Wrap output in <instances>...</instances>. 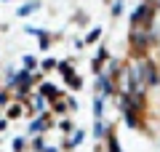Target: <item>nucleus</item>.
Masks as SVG:
<instances>
[{"label":"nucleus","mask_w":160,"mask_h":152,"mask_svg":"<svg viewBox=\"0 0 160 152\" xmlns=\"http://www.w3.org/2000/svg\"><path fill=\"white\" fill-rule=\"evenodd\" d=\"M131 24H133V29H147L152 24V6H149L147 0L139 3V8L131 13Z\"/></svg>","instance_id":"obj_1"},{"label":"nucleus","mask_w":160,"mask_h":152,"mask_svg":"<svg viewBox=\"0 0 160 152\" xmlns=\"http://www.w3.org/2000/svg\"><path fill=\"white\" fill-rule=\"evenodd\" d=\"M48 128V112H43V115H38V118L32 120V123H29V134H43V131Z\"/></svg>","instance_id":"obj_2"},{"label":"nucleus","mask_w":160,"mask_h":152,"mask_svg":"<svg viewBox=\"0 0 160 152\" xmlns=\"http://www.w3.org/2000/svg\"><path fill=\"white\" fill-rule=\"evenodd\" d=\"M40 96H43V99H59V96H62V91H59L56 88V85H53V83H43V85H40Z\"/></svg>","instance_id":"obj_3"},{"label":"nucleus","mask_w":160,"mask_h":152,"mask_svg":"<svg viewBox=\"0 0 160 152\" xmlns=\"http://www.w3.org/2000/svg\"><path fill=\"white\" fill-rule=\"evenodd\" d=\"M102 115H104V96H96L93 99V118L102 120Z\"/></svg>","instance_id":"obj_4"},{"label":"nucleus","mask_w":160,"mask_h":152,"mask_svg":"<svg viewBox=\"0 0 160 152\" xmlns=\"http://www.w3.org/2000/svg\"><path fill=\"white\" fill-rule=\"evenodd\" d=\"M38 8H40V3H35V0H32V3H24V6L19 8L16 13H19V16H29V13H35Z\"/></svg>","instance_id":"obj_5"},{"label":"nucleus","mask_w":160,"mask_h":152,"mask_svg":"<svg viewBox=\"0 0 160 152\" xmlns=\"http://www.w3.org/2000/svg\"><path fill=\"white\" fill-rule=\"evenodd\" d=\"M83 139H86V134H83V131H75V134L69 136L67 147H80V144H83Z\"/></svg>","instance_id":"obj_6"},{"label":"nucleus","mask_w":160,"mask_h":152,"mask_svg":"<svg viewBox=\"0 0 160 152\" xmlns=\"http://www.w3.org/2000/svg\"><path fill=\"white\" fill-rule=\"evenodd\" d=\"M32 101H35V109H32V112H38V115H43V112H48V109H46V99H43V96H40V94L35 96Z\"/></svg>","instance_id":"obj_7"},{"label":"nucleus","mask_w":160,"mask_h":152,"mask_svg":"<svg viewBox=\"0 0 160 152\" xmlns=\"http://www.w3.org/2000/svg\"><path fill=\"white\" fill-rule=\"evenodd\" d=\"M51 104H53V112H56V115H64V112H67V101H64L62 96H59V99H53Z\"/></svg>","instance_id":"obj_8"},{"label":"nucleus","mask_w":160,"mask_h":152,"mask_svg":"<svg viewBox=\"0 0 160 152\" xmlns=\"http://www.w3.org/2000/svg\"><path fill=\"white\" fill-rule=\"evenodd\" d=\"M22 112H24V107H22V104H11V107H8V118H11V120H16Z\"/></svg>","instance_id":"obj_9"},{"label":"nucleus","mask_w":160,"mask_h":152,"mask_svg":"<svg viewBox=\"0 0 160 152\" xmlns=\"http://www.w3.org/2000/svg\"><path fill=\"white\" fill-rule=\"evenodd\" d=\"M99 38H102V29H99V27H96V29H91V32H88V38H86V40H83V43H86V45H88V43H96V40H99Z\"/></svg>","instance_id":"obj_10"},{"label":"nucleus","mask_w":160,"mask_h":152,"mask_svg":"<svg viewBox=\"0 0 160 152\" xmlns=\"http://www.w3.org/2000/svg\"><path fill=\"white\" fill-rule=\"evenodd\" d=\"M35 67H38V59L35 56H24V69H27V72H35Z\"/></svg>","instance_id":"obj_11"},{"label":"nucleus","mask_w":160,"mask_h":152,"mask_svg":"<svg viewBox=\"0 0 160 152\" xmlns=\"http://www.w3.org/2000/svg\"><path fill=\"white\" fill-rule=\"evenodd\" d=\"M107 134V125L102 123V120H96V123H93V136H104Z\"/></svg>","instance_id":"obj_12"},{"label":"nucleus","mask_w":160,"mask_h":152,"mask_svg":"<svg viewBox=\"0 0 160 152\" xmlns=\"http://www.w3.org/2000/svg\"><path fill=\"white\" fill-rule=\"evenodd\" d=\"M40 69H43V72H51V69H56V59H46V62L40 64Z\"/></svg>","instance_id":"obj_13"},{"label":"nucleus","mask_w":160,"mask_h":152,"mask_svg":"<svg viewBox=\"0 0 160 152\" xmlns=\"http://www.w3.org/2000/svg\"><path fill=\"white\" fill-rule=\"evenodd\" d=\"M109 152H120V144L115 139V134H109Z\"/></svg>","instance_id":"obj_14"},{"label":"nucleus","mask_w":160,"mask_h":152,"mask_svg":"<svg viewBox=\"0 0 160 152\" xmlns=\"http://www.w3.org/2000/svg\"><path fill=\"white\" fill-rule=\"evenodd\" d=\"M8 96H11V88L0 91V107H3V104H8Z\"/></svg>","instance_id":"obj_15"},{"label":"nucleus","mask_w":160,"mask_h":152,"mask_svg":"<svg viewBox=\"0 0 160 152\" xmlns=\"http://www.w3.org/2000/svg\"><path fill=\"white\" fill-rule=\"evenodd\" d=\"M112 13H115V16H120V13H123V0H118V3H112Z\"/></svg>","instance_id":"obj_16"},{"label":"nucleus","mask_w":160,"mask_h":152,"mask_svg":"<svg viewBox=\"0 0 160 152\" xmlns=\"http://www.w3.org/2000/svg\"><path fill=\"white\" fill-rule=\"evenodd\" d=\"M24 144H27V141H24L22 136H19V139H13V149H16V152H22V149H24Z\"/></svg>","instance_id":"obj_17"},{"label":"nucleus","mask_w":160,"mask_h":152,"mask_svg":"<svg viewBox=\"0 0 160 152\" xmlns=\"http://www.w3.org/2000/svg\"><path fill=\"white\" fill-rule=\"evenodd\" d=\"M32 147H35V149H43V139H40V136H35V141H32Z\"/></svg>","instance_id":"obj_18"},{"label":"nucleus","mask_w":160,"mask_h":152,"mask_svg":"<svg viewBox=\"0 0 160 152\" xmlns=\"http://www.w3.org/2000/svg\"><path fill=\"white\" fill-rule=\"evenodd\" d=\"M43 152H56V147H46L43 144Z\"/></svg>","instance_id":"obj_19"}]
</instances>
